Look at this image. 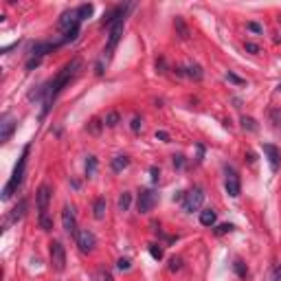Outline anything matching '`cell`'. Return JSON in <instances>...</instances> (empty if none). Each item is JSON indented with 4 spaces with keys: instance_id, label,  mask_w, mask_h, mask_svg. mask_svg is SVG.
<instances>
[{
    "instance_id": "1",
    "label": "cell",
    "mask_w": 281,
    "mask_h": 281,
    "mask_svg": "<svg viewBox=\"0 0 281 281\" xmlns=\"http://www.w3.org/2000/svg\"><path fill=\"white\" fill-rule=\"evenodd\" d=\"M79 68H81V60H79V57H75V60H70L68 64H66L64 68L60 70V75H57V77L51 81V86H48L46 90H44V92H46V99H44V110H42V117L48 112V108H51L53 99H55V97L60 95V90H61V88H64L66 83H68L70 79H73L75 75L79 73Z\"/></svg>"
},
{
    "instance_id": "2",
    "label": "cell",
    "mask_w": 281,
    "mask_h": 281,
    "mask_svg": "<svg viewBox=\"0 0 281 281\" xmlns=\"http://www.w3.org/2000/svg\"><path fill=\"white\" fill-rule=\"evenodd\" d=\"M29 149H31L29 145L22 149L20 161H18V165H16V169H13L11 178H9V182L4 184V189H2V200H9V198L13 196V191H16V189L22 184V178H24V169H26V158H29Z\"/></svg>"
},
{
    "instance_id": "3",
    "label": "cell",
    "mask_w": 281,
    "mask_h": 281,
    "mask_svg": "<svg viewBox=\"0 0 281 281\" xmlns=\"http://www.w3.org/2000/svg\"><path fill=\"white\" fill-rule=\"evenodd\" d=\"M75 244L79 246L81 253H92L97 246V237H95V233L88 231V228H79V231L75 233Z\"/></svg>"
},
{
    "instance_id": "4",
    "label": "cell",
    "mask_w": 281,
    "mask_h": 281,
    "mask_svg": "<svg viewBox=\"0 0 281 281\" xmlns=\"http://www.w3.org/2000/svg\"><path fill=\"white\" fill-rule=\"evenodd\" d=\"M202 202H204V191H202L200 187H196V189H191L189 193H184L182 209L187 211V213H193V211H198L202 206Z\"/></svg>"
},
{
    "instance_id": "5",
    "label": "cell",
    "mask_w": 281,
    "mask_h": 281,
    "mask_svg": "<svg viewBox=\"0 0 281 281\" xmlns=\"http://www.w3.org/2000/svg\"><path fill=\"white\" fill-rule=\"evenodd\" d=\"M51 266L57 272H61L66 268V250L61 246V241H51Z\"/></svg>"
},
{
    "instance_id": "6",
    "label": "cell",
    "mask_w": 281,
    "mask_h": 281,
    "mask_svg": "<svg viewBox=\"0 0 281 281\" xmlns=\"http://www.w3.org/2000/svg\"><path fill=\"white\" fill-rule=\"evenodd\" d=\"M123 20L125 18H119L117 22H114L112 26H110V38H108V46H105V57H112V53H114V48H117V44H119V40H121V33H123Z\"/></svg>"
},
{
    "instance_id": "7",
    "label": "cell",
    "mask_w": 281,
    "mask_h": 281,
    "mask_svg": "<svg viewBox=\"0 0 281 281\" xmlns=\"http://www.w3.org/2000/svg\"><path fill=\"white\" fill-rule=\"evenodd\" d=\"M158 196L156 191H152V189H143V191L139 193V202H136V206H139L140 213H149V211L154 209V204H156Z\"/></svg>"
},
{
    "instance_id": "8",
    "label": "cell",
    "mask_w": 281,
    "mask_h": 281,
    "mask_svg": "<svg viewBox=\"0 0 281 281\" xmlns=\"http://www.w3.org/2000/svg\"><path fill=\"white\" fill-rule=\"evenodd\" d=\"M51 187L48 184H42L35 193V202H38V215L40 213H48V202H51Z\"/></svg>"
},
{
    "instance_id": "9",
    "label": "cell",
    "mask_w": 281,
    "mask_h": 281,
    "mask_svg": "<svg viewBox=\"0 0 281 281\" xmlns=\"http://www.w3.org/2000/svg\"><path fill=\"white\" fill-rule=\"evenodd\" d=\"M61 224H64L66 233H70V235L77 233V220H75V209H73V206L66 204L64 209H61Z\"/></svg>"
},
{
    "instance_id": "10",
    "label": "cell",
    "mask_w": 281,
    "mask_h": 281,
    "mask_svg": "<svg viewBox=\"0 0 281 281\" xmlns=\"http://www.w3.org/2000/svg\"><path fill=\"white\" fill-rule=\"evenodd\" d=\"M261 149H263V154H266L268 162H270V169H272V171H279L281 152L275 147V145H270V143H263V145H261Z\"/></svg>"
},
{
    "instance_id": "11",
    "label": "cell",
    "mask_w": 281,
    "mask_h": 281,
    "mask_svg": "<svg viewBox=\"0 0 281 281\" xmlns=\"http://www.w3.org/2000/svg\"><path fill=\"white\" fill-rule=\"evenodd\" d=\"M226 193L231 198H237L241 193V184H240V178H237V174L235 171H228V176H226Z\"/></svg>"
},
{
    "instance_id": "12",
    "label": "cell",
    "mask_w": 281,
    "mask_h": 281,
    "mask_svg": "<svg viewBox=\"0 0 281 281\" xmlns=\"http://www.w3.org/2000/svg\"><path fill=\"white\" fill-rule=\"evenodd\" d=\"M60 44H51V42H40L35 44L33 48H31V57H38V60H42L44 55H46L48 51H53V48H57Z\"/></svg>"
},
{
    "instance_id": "13",
    "label": "cell",
    "mask_w": 281,
    "mask_h": 281,
    "mask_svg": "<svg viewBox=\"0 0 281 281\" xmlns=\"http://www.w3.org/2000/svg\"><path fill=\"white\" fill-rule=\"evenodd\" d=\"M0 125H2V130H0V140H2V143H7V140L11 139L13 130H16V123H13L11 119H7V117H4V121L0 123Z\"/></svg>"
},
{
    "instance_id": "14",
    "label": "cell",
    "mask_w": 281,
    "mask_h": 281,
    "mask_svg": "<svg viewBox=\"0 0 281 281\" xmlns=\"http://www.w3.org/2000/svg\"><path fill=\"white\" fill-rule=\"evenodd\" d=\"M105 209H108V202H105V198H97L95 204H92V215H95L97 220H103L105 218Z\"/></svg>"
},
{
    "instance_id": "15",
    "label": "cell",
    "mask_w": 281,
    "mask_h": 281,
    "mask_svg": "<svg viewBox=\"0 0 281 281\" xmlns=\"http://www.w3.org/2000/svg\"><path fill=\"white\" fill-rule=\"evenodd\" d=\"M215 220H218V215H215L213 209H202L200 211V224L202 226H213Z\"/></svg>"
},
{
    "instance_id": "16",
    "label": "cell",
    "mask_w": 281,
    "mask_h": 281,
    "mask_svg": "<svg viewBox=\"0 0 281 281\" xmlns=\"http://www.w3.org/2000/svg\"><path fill=\"white\" fill-rule=\"evenodd\" d=\"M24 211H26V200L22 198L20 202H18L16 206H13V211H11V215H9V222H18V220L24 215Z\"/></svg>"
},
{
    "instance_id": "17",
    "label": "cell",
    "mask_w": 281,
    "mask_h": 281,
    "mask_svg": "<svg viewBox=\"0 0 281 281\" xmlns=\"http://www.w3.org/2000/svg\"><path fill=\"white\" fill-rule=\"evenodd\" d=\"M127 165H130V158H127V156H114L112 162H110L112 171H123Z\"/></svg>"
},
{
    "instance_id": "18",
    "label": "cell",
    "mask_w": 281,
    "mask_h": 281,
    "mask_svg": "<svg viewBox=\"0 0 281 281\" xmlns=\"http://www.w3.org/2000/svg\"><path fill=\"white\" fill-rule=\"evenodd\" d=\"M184 75H187V77H191V79H196V81H198V79H202V75H204V73H202V68H200L198 64H189L187 68H184Z\"/></svg>"
},
{
    "instance_id": "19",
    "label": "cell",
    "mask_w": 281,
    "mask_h": 281,
    "mask_svg": "<svg viewBox=\"0 0 281 281\" xmlns=\"http://www.w3.org/2000/svg\"><path fill=\"white\" fill-rule=\"evenodd\" d=\"M130 204H132V193L123 191L121 198H119V211H123V213H125V211L130 209Z\"/></svg>"
},
{
    "instance_id": "20",
    "label": "cell",
    "mask_w": 281,
    "mask_h": 281,
    "mask_svg": "<svg viewBox=\"0 0 281 281\" xmlns=\"http://www.w3.org/2000/svg\"><path fill=\"white\" fill-rule=\"evenodd\" d=\"M97 167H99L97 156H88V161H86V176H95L97 174Z\"/></svg>"
},
{
    "instance_id": "21",
    "label": "cell",
    "mask_w": 281,
    "mask_h": 281,
    "mask_svg": "<svg viewBox=\"0 0 281 281\" xmlns=\"http://www.w3.org/2000/svg\"><path fill=\"white\" fill-rule=\"evenodd\" d=\"M38 222H40V226H42V231H51V228H53V220H51V215H48V213H40Z\"/></svg>"
},
{
    "instance_id": "22",
    "label": "cell",
    "mask_w": 281,
    "mask_h": 281,
    "mask_svg": "<svg viewBox=\"0 0 281 281\" xmlns=\"http://www.w3.org/2000/svg\"><path fill=\"white\" fill-rule=\"evenodd\" d=\"M92 11H95V7H92V4H81V7H77L79 20H86V18H90Z\"/></svg>"
},
{
    "instance_id": "23",
    "label": "cell",
    "mask_w": 281,
    "mask_h": 281,
    "mask_svg": "<svg viewBox=\"0 0 281 281\" xmlns=\"http://www.w3.org/2000/svg\"><path fill=\"white\" fill-rule=\"evenodd\" d=\"M176 29H178V35H180L182 40H187V38H189V31H187V26H184L182 18H176Z\"/></svg>"
},
{
    "instance_id": "24",
    "label": "cell",
    "mask_w": 281,
    "mask_h": 281,
    "mask_svg": "<svg viewBox=\"0 0 281 281\" xmlns=\"http://www.w3.org/2000/svg\"><path fill=\"white\" fill-rule=\"evenodd\" d=\"M119 119H121V117H119V112H114V110H112V112H108V114H105V125H108V127H114V125H117V123H119Z\"/></svg>"
},
{
    "instance_id": "25",
    "label": "cell",
    "mask_w": 281,
    "mask_h": 281,
    "mask_svg": "<svg viewBox=\"0 0 281 281\" xmlns=\"http://www.w3.org/2000/svg\"><path fill=\"white\" fill-rule=\"evenodd\" d=\"M101 125H105V123H101L99 119H92V121L88 123V132H90V134H99V132H101Z\"/></svg>"
},
{
    "instance_id": "26",
    "label": "cell",
    "mask_w": 281,
    "mask_h": 281,
    "mask_svg": "<svg viewBox=\"0 0 281 281\" xmlns=\"http://www.w3.org/2000/svg\"><path fill=\"white\" fill-rule=\"evenodd\" d=\"M241 125H244V130H250V132L257 130V125H255V119H250V117H241Z\"/></svg>"
},
{
    "instance_id": "27",
    "label": "cell",
    "mask_w": 281,
    "mask_h": 281,
    "mask_svg": "<svg viewBox=\"0 0 281 281\" xmlns=\"http://www.w3.org/2000/svg\"><path fill=\"white\" fill-rule=\"evenodd\" d=\"M149 255H152L154 259H162V248L158 244H149Z\"/></svg>"
},
{
    "instance_id": "28",
    "label": "cell",
    "mask_w": 281,
    "mask_h": 281,
    "mask_svg": "<svg viewBox=\"0 0 281 281\" xmlns=\"http://www.w3.org/2000/svg\"><path fill=\"white\" fill-rule=\"evenodd\" d=\"M233 268H235V272H237V277H246V266H244V261H240V259H237L235 263H233Z\"/></svg>"
},
{
    "instance_id": "29",
    "label": "cell",
    "mask_w": 281,
    "mask_h": 281,
    "mask_svg": "<svg viewBox=\"0 0 281 281\" xmlns=\"http://www.w3.org/2000/svg\"><path fill=\"white\" fill-rule=\"evenodd\" d=\"M231 231H233V224H220L215 228V235H224V233H231Z\"/></svg>"
},
{
    "instance_id": "30",
    "label": "cell",
    "mask_w": 281,
    "mask_h": 281,
    "mask_svg": "<svg viewBox=\"0 0 281 281\" xmlns=\"http://www.w3.org/2000/svg\"><path fill=\"white\" fill-rule=\"evenodd\" d=\"M97 281H114V279H112V275H110L108 270H99L97 272Z\"/></svg>"
},
{
    "instance_id": "31",
    "label": "cell",
    "mask_w": 281,
    "mask_h": 281,
    "mask_svg": "<svg viewBox=\"0 0 281 281\" xmlns=\"http://www.w3.org/2000/svg\"><path fill=\"white\" fill-rule=\"evenodd\" d=\"M117 266H119V270H130L132 263H130V259H119Z\"/></svg>"
},
{
    "instance_id": "32",
    "label": "cell",
    "mask_w": 281,
    "mask_h": 281,
    "mask_svg": "<svg viewBox=\"0 0 281 281\" xmlns=\"http://www.w3.org/2000/svg\"><path fill=\"white\" fill-rule=\"evenodd\" d=\"M226 79H228L231 83H237V86H241V83H244V79L237 77V75H233V73H226Z\"/></svg>"
},
{
    "instance_id": "33",
    "label": "cell",
    "mask_w": 281,
    "mask_h": 281,
    "mask_svg": "<svg viewBox=\"0 0 281 281\" xmlns=\"http://www.w3.org/2000/svg\"><path fill=\"white\" fill-rule=\"evenodd\" d=\"M180 263H182V261H180V259H171V261H169V270L171 272H176V270H180Z\"/></svg>"
},
{
    "instance_id": "34",
    "label": "cell",
    "mask_w": 281,
    "mask_h": 281,
    "mask_svg": "<svg viewBox=\"0 0 281 281\" xmlns=\"http://www.w3.org/2000/svg\"><path fill=\"white\" fill-rule=\"evenodd\" d=\"M246 51L253 53V55H257V53H259V46H257V44H253V42H246Z\"/></svg>"
},
{
    "instance_id": "35",
    "label": "cell",
    "mask_w": 281,
    "mask_h": 281,
    "mask_svg": "<svg viewBox=\"0 0 281 281\" xmlns=\"http://www.w3.org/2000/svg\"><path fill=\"white\" fill-rule=\"evenodd\" d=\"M248 29L253 31V33H261V24H257V22H248Z\"/></svg>"
},
{
    "instance_id": "36",
    "label": "cell",
    "mask_w": 281,
    "mask_h": 281,
    "mask_svg": "<svg viewBox=\"0 0 281 281\" xmlns=\"http://www.w3.org/2000/svg\"><path fill=\"white\" fill-rule=\"evenodd\" d=\"M38 64H40V60H38V57H31V60L26 61V70H33Z\"/></svg>"
},
{
    "instance_id": "37",
    "label": "cell",
    "mask_w": 281,
    "mask_h": 281,
    "mask_svg": "<svg viewBox=\"0 0 281 281\" xmlns=\"http://www.w3.org/2000/svg\"><path fill=\"white\" fill-rule=\"evenodd\" d=\"M149 174H152V180L154 182H158V176H161V171H158V167H149Z\"/></svg>"
},
{
    "instance_id": "38",
    "label": "cell",
    "mask_w": 281,
    "mask_h": 281,
    "mask_svg": "<svg viewBox=\"0 0 281 281\" xmlns=\"http://www.w3.org/2000/svg\"><path fill=\"white\" fill-rule=\"evenodd\" d=\"M140 123H143V121H140V117H134V119H132V130L139 132L140 130Z\"/></svg>"
},
{
    "instance_id": "39",
    "label": "cell",
    "mask_w": 281,
    "mask_h": 281,
    "mask_svg": "<svg viewBox=\"0 0 281 281\" xmlns=\"http://www.w3.org/2000/svg\"><path fill=\"white\" fill-rule=\"evenodd\" d=\"M272 281H281V263L275 268V272H272Z\"/></svg>"
},
{
    "instance_id": "40",
    "label": "cell",
    "mask_w": 281,
    "mask_h": 281,
    "mask_svg": "<svg viewBox=\"0 0 281 281\" xmlns=\"http://www.w3.org/2000/svg\"><path fill=\"white\" fill-rule=\"evenodd\" d=\"M156 139L158 140H169V136H167V132H156Z\"/></svg>"
},
{
    "instance_id": "41",
    "label": "cell",
    "mask_w": 281,
    "mask_h": 281,
    "mask_svg": "<svg viewBox=\"0 0 281 281\" xmlns=\"http://www.w3.org/2000/svg\"><path fill=\"white\" fill-rule=\"evenodd\" d=\"M97 75H103V61H97Z\"/></svg>"
},
{
    "instance_id": "42",
    "label": "cell",
    "mask_w": 281,
    "mask_h": 281,
    "mask_svg": "<svg viewBox=\"0 0 281 281\" xmlns=\"http://www.w3.org/2000/svg\"><path fill=\"white\" fill-rule=\"evenodd\" d=\"M174 165L176 167H182V156H174Z\"/></svg>"
},
{
    "instance_id": "43",
    "label": "cell",
    "mask_w": 281,
    "mask_h": 281,
    "mask_svg": "<svg viewBox=\"0 0 281 281\" xmlns=\"http://www.w3.org/2000/svg\"><path fill=\"white\" fill-rule=\"evenodd\" d=\"M279 90H281V83H279Z\"/></svg>"
}]
</instances>
